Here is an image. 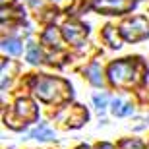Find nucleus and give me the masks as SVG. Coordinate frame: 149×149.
Wrapping results in <instances>:
<instances>
[{
    "label": "nucleus",
    "mask_w": 149,
    "mask_h": 149,
    "mask_svg": "<svg viewBox=\"0 0 149 149\" xmlns=\"http://www.w3.org/2000/svg\"><path fill=\"white\" fill-rule=\"evenodd\" d=\"M93 8L103 14H126L134 8V0H93Z\"/></svg>",
    "instance_id": "5"
},
{
    "label": "nucleus",
    "mask_w": 149,
    "mask_h": 149,
    "mask_svg": "<svg viewBox=\"0 0 149 149\" xmlns=\"http://www.w3.org/2000/svg\"><path fill=\"white\" fill-rule=\"evenodd\" d=\"M87 77H89V81L93 83V85H103V76H101V66L97 64V62H93L91 66L87 68Z\"/></svg>",
    "instance_id": "9"
},
{
    "label": "nucleus",
    "mask_w": 149,
    "mask_h": 149,
    "mask_svg": "<svg viewBox=\"0 0 149 149\" xmlns=\"http://www.w3.org/2000/svg\"><path fill=\"white\" fill-rule=\"evenodd\" d=\"M29 136L33 139H54V132H52L47 124H39L35 130H31Z\"/></svg>",
    "instance_id": "8"
},
{
    "label": "nucleus",
    "mask_w": 149,
    "mask_h": 149,
    "mask_svg": "<svg viewBox=\"0 0 149 149\" xmlns=\"http://www.w3.org/2000/svg\"><path fill=\"white\" fill-rule=\"evenodd\" d=\"M103 37L109 41V45H111L112 49H118V47H120V39L114 37V29H112V27H107L105 33H103Z\"/></svg>",
    "instance_id": "13"
},
{
    "label": "nucleus",
    "mask_w": 149,
    "mask_h": 149,
    "mask_svg": "<svg viewBox=\"0 0 149 149\" xmlns=\"http://www.w3.org/2000/svg\"><path fill=\"white\" fill-rule=\"evenodd\" d=\"M143 76H145V66L139 58H126V60L112 62L109 66V79L116 87L138 85Z\"/></svg>",
    "instance_id": "2"
},
{
    "label": "nucleus",
    "mask_w": 149,
    "mask_h": 149,
    "mask_svg": "<svg viewBox=\"0 0 149 149\" xmlns=\"http://www.w3.org/2000/svg\"><path fill=\"white\" fill-rule=\"evenodd\" d=\"M27 2H29V6H39L41 4V0H27Z\"/></svg>",
    "instance_id": "17"
},
{
    "label": "nucleus",
    "mask_w": 149,
    "mask_h": 149,
    "mask_svg": "<svg viewBox=\"0 0 149 149\" xmlns=\"http://www.w3.org/2000/svg\"><path fill=\"white\" fill-rule=\"evenodd\" d=\"M43 43L49 45V47H56V49H60L62 47V41H60V33L56 31V27H49L47 31H45L43 35Z\"/></svg>",
    "instance_id": "7"
},
{
    "label": "nucleus",
    "mask_w": 149,
    "mask_h": 149,
    "mask_svg": "<svg viewBox=\"0 0 149 149\" xmlns=\"http://www.w3.org/2000/svg\"><path fill=\"white\" fill-rule=\"evenodd\" d=\"M77 149H89V147H87V145H79Z\"/></svg>",
    "instance_id": "18"
},
{
    "label": "nucleus",
    "mask_w": 149,
    "mask_h": 149,
    "mask_svg": "<svg viewBox=\"0 0 149 149\" xmlns=\"http://www.w3.org/2000/svg\"><path fill=\"white\" fill-rule=\"evenodd\" d=\"M27 60L31 62V64H39V62H43V54H41L39 47L29 45V49H27Z\"/></svg>",
    "instance_id": "12"
},
{
    "label": "nucleus",
    "mask_w": 149,
    "mask_h": 149,
    "mask_svg": "<svg viewBox=\"0 0 149 149\" xmlns=\"http://www.w3.org/2000/svg\"><path fill=\"white\" fill-rule=\"evenodd\" d=\"M93 101H95V107H97V109L103 112V111H105V107H107V103H109V95H107V93H103V95H95Z\"/></svg>",
    "instance_id": "14"
},
{
    "label": "nucleus",
    "mask_w": 149,
    "mask_h": 149,
    "mask_svg": "<svg viewBox=\"0 0 149 149\" xmlns=\"http://www.w3.org/2000/svg\"><path fill=\"white\" fill-rule=\"evenodd\" d=\"M87 33H89L87 25H81V23H76V22L66 23L64 29H62V35H64L72 45H76V47H81L85 37H87Z\"/></svg>",
    "instance_id": "6"
},
{
    "label": "nucleus",
    "mask_w": 149,
    "mask_h": 149,
    "mask_svg": "<svg viewBox=\"0 0 149 149\" xmlns=\"http://www.w3.org/2000/svg\"><path fill=\"white\" fill-rule=\"evenodd\" d=\"M95 149H114V147H112L111 143H99V145H97Z\"/></svg>",
    "instance_id": "16"
},
{
    "label": "nucleus",
    "mask_w": 149,
    "mask_h": 149,
    "mask_svg": "<svg viewBox=\"0 0 149 149\" xmlns=\"http://www.w3.org/2000/svg\"><path fill=\"white\" fill-rule=\"evenodd\" d=\"M31 89L41 101L45 103H64L72 97L70 83L60 77H47V76H35L31 79Z\"/></svg>",
    "instance_id": "1"
},
{
    "label": "nucleus",
    "mask_w": 149,
    "mask_h": 149,
    "mask_svg": "<svg viewBox=\"0 0 149 149\" xmlns=\"http://www.w3.org/2000/svg\"><path fill=\"white\" fill-rule=\"evenodd\" d=\"M37 107L31 103L29 99H17L16 107L12 109L10 116H6V124H10L12 128H22L25 126L27 122L37 120Z\"/></svg>",
    "instance_id": "3"
},
{
    "label": "nucleus",
    "mask_w": 149,
    "mask_h": 149,
    "mask_svg": "<svg viewBox=\"0 0 149 149\" xmlns=\"http://www.w3.org/2000/svg\"><path fill=\"white\" fill-rule=\"evenodd\" d=\"M120 35L130 43H136V41H141V39L149 37V23L145 17H134V19H128V22L122 23L120 27Z\"/></svg>",
    "instance_id": "4"
},
{
    "label": "nucleus",
    "mask_w": 149,
    "mask_h": 149,
    "mask_svg": "<svg viewBox=\"0 0 149 149\" xmlns=\"http://www.w3.org/2000/svg\"><path fill=\"white\" fill-rule=\"evenodd\" d=\"M2 49L8 52V54L16 56L22 52V43L17 41V39H4V43H2Z\"/></svg>",
    "instance_id": "11"
},
{
    "label": "nucleus",
    "mask_w": 149,
    "mask_h": 149,
    "mask_svg": "<svg viewBox=\"0 0 149 149\" xmlns=\"http://www.w3.org/2000/svg\"><path fill=\"white\" fill-rule=\"evenodd\" d=\"M132 111H134L132 105H124L120 99L112 101V112H114V116H128V114H132Z\"/></svg>",
    "instance_id": "10"
},
{
    "label": "nucleus",
    "mask_w": 149,
    "mask_h": 149,
    "mask_svg": "<svg viewBox=\"0 0 149 149\" xmlns=\"http://www.w3.org/2000/svg\"><path fill=\"white\" fill-rule=\"evenodd\" d=\"M122 149H145V145L138 139H126L122 141Z\"/></svg>",
    "instance_id": "15"
}]
</instances>
